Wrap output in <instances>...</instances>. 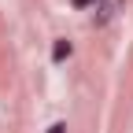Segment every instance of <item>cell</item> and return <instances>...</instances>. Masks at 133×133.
Listing matches in <instances>:
<instances>
[{
    "label": "cell",
    "instance_id": "6da1fadb",
    "mask_svg": "<svg viewBox=\"0 0 133 133\" xmlns=\"http://www.w3.org/2000/svg\"><path fill=\"white\" fill-rule=\"evenodd\" d=\"M66 56H70V41H56V44H52V59L59 63V59H66Z\"/></svg>",
    "mask_w": 133,
    "mask_h": 133
},
{
    "label": "cell",
    "instance_id": "7a4b0ae2",
    "mask_svg": "<svg viewBox=\"0 0 133 133\" xmlns=\"http://www.w3.org/2000/svg\"><path fill=\"white\" fill-rule=\"evenodd\" d=\"M115 11H118V0H107V4H104V11H100V22H104V19H111Z\"/></svg>",
    "mask_w": 133,
    "mask_h": 133
},
{
    "label": "cell",
    "instance_id": "3957f363",
    "mask_svg": "<svg viewBox=\"0 0 133 133\" xmlns=\"http://www.w3.org/2000/svg\"><path fill=\"white\" fill-rule=\"evenodd\" d=\"M48 133H66V126H63V122H56L52 129H48Z\"/></svg>",
    "mask_w": 133,
    "mask_h": 133
},
{
    "label": "cell",
    "instance_id": "277c9868",
    "mask_svg": "<svg viewBox=\"0 0 133 133\" xmlns=\"http://www.w3.org/2000/svg\"><path fill=\"white\" fill-rule=\"evenodd\" d=\"M89 4H96V0H74V8H89Z\"/></svg>",
    "mask_w": 133,
    "mask_h": 133
}]
</instances>
